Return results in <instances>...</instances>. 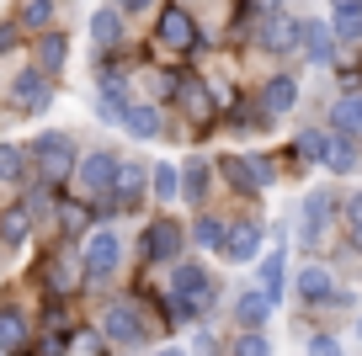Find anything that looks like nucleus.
<instances>
[{"mask_svg": "<svg viewBox=\"0 0 362 356\" xmlns=\"http://www.w3.org/2000/svg\"><path fill=\"white\" fill-rule=\"evenodd\" d=\"M351 250H362V229H351Z\"/></svg>", "mask_w": 362, "mask_h": 356, "instance_id": "37998d69", "label": "nucleus"}, {"mask_svg": "<svg viewBox=\"0 0 362 356\" xmlns=\"http://www.w3.org/2000/svg\"><path fill=\"white\" fill-rule=\"evenodd\" d=\"M218 176H224L229 191H240V197H261V191L277 181V165H272L267 155H224L218 160Z\"/></svg>", "mask_w": 362, "mask_h": 356, "instance_id": "423d86ee", "label": "nucleus"}, {"mask_svg": "<svg viewBox=\"0 0 362 356\" xmlns=\"http://www.w3.org/2000/svg\"><path fill=\"white\" fill-rule=\"evenodd\" d=\"M155 43L170 48V54H192V48L203 43V32H197V22H192V11H187V6H160V16H155Z\"/></svg>", "mask_w": 362, "mask_h": 356, "instance_id": "6e6552de", "label": "nucleus"}, {"mask_svg": "<svg viewBox=\"0 0 362 356\" xmlns=\"http://www.w3.org/2000/svg\"><path fill=\"white\" fill-rule=\"evenodd\" d=\"M16 43H22V27H16V16H11V22H0V54H11Z\"/></svg>", "mask_w": 362, "mask_h": 356, "instance_id": "58836bf2", "label": "nucleus"}, {"mask_svg": "<svg viewBox=\"0 0 362 356\" xmlns=\"http://www.w3.org/2000/svg\"><path fill=\"white\" fill-rule=\"evenodd\" d=\"M330 123H336V134H362V96H341L336 107H330Z\"/></svg>", "mask_w": 362, "mask_h": 356, "instance_id": "473e14b6", "label": "nucleus"}, {"mask_svg": "<svg viewBox=\"0 0 362 356\" xmlns=\"http://www.w3.org/2000/svg\"><path fill=\"white\" fill-rule=\"evenodd\" d=\"M181 250H187V229L176 218H149L139 234V261L144 266H176Z\"/></svg>", "mask_w": 362, "mask_h": 356, "instance_id": "39448f33", "label": "nucleus"}, {"mask_svg": "<svg viewBox=\"0 0 362 356\" xmlns=\"http://www.w3.org/2000/svg\"><path fill=\"white\" fill-rule=\"evenodd\" d=\"M149 197H155V202H176L181 197V176H176L170 160H160V165L149 170Z\"/></svg>", "mask_w": 362, "mask_h": 356, "instance_id": "7c9ffc66", "label": "nucleus"}, {"mask_svg": "<svg viewBox=\"0 0 362 356\" xmlns=\"http://www.w3.org/2000/svg\"><path fill=\"white\" fill-rule=\"evenodd\" d=\"M214 298H218L214 271L197 266V261H176V271H170V292H165L170 324H197V319H208Z\"/></svg>", "mask_w": 362, "mask_h": 356, "instance_id": "f257e3e1", "label": "nucleus"}, {"mask_svg": "<svg viewBox=\"0 0 362 356\" xmlns=\"http://www.w3.org/2000/svg\"><path fill=\"white\" fill-rule=\"evenodd\" d=\"M224 229H229V223L218 218V213H197L192 229H187V239H197V250H218V245H224Z\"/></svg>", "mask_w": 362, "mask_h": 356, "instance_id": "c85d7f7f", "label": "nucleus"}, {"mask_svg": "<svg viewBox=\"0 0 362 356\" xmlns=\"http://www.w3.org/2000/svg\"><path fill=\"white\" fill-rule=\"evenodd\" d=\"M293 149H298V160L320 165V155H325V134H320V128H304V134L293 138Z\"/></svg>", "mask_w": 362, "mask_h": 356, "instance_id": "e433bc0d", "label": "nucleus"}, {"mask_svg": "<svg viewBox=\"0 0 362 356\" xmlns=\"http://www.w3.org/2000/svg\"><path fill=\"white\" fill-rule=\"evenodd\" d=\"M341 218H346V229H362V191H351V197L341 202Z\"/></svg>", "mask_w": 362, "mask_h": 356, "instance_id": "4c0bfd02", "label": "nucleus"}, {"mask_svg": "<svg viewBox=\"0 0 362 356\" xmlns=\"http://www.w3.org/2000/svg\"><path fill=\"white\" fill-rule=\"evenodd\" d=\"M96 330H102V340L123 345V351H139V345L149 340V324H144V309H139V298H112L102 309V319H96Z\"/></svg>", "mask_w": 362, "mask_h": 356, "instance_id": "20e7f679", "label": "nucleus"}, {"mask_svg": "<svg viewBox=\"0 0 362 356\" xmlns=\"http://www.w3.org/2000/svg\"><path fill=\"white\" fill-rule=\"evenodd\" d=\"M117 123H123L134 138H160V107H155V101H139V96H134V101L123 107V117H117Z\"/></svg>", "mask_w": 362, "mask_h": 356, "instance_id": "a878e982", "label": "nucleus"}, {"mask_svg": "<svg viewBox=\"0 0 362 356\" xmlns=\"http://www.w3.org/2000/svg\"><path fill=\"white\" fill-rule=\"evenodd\" d=\"M0 181L22 186L27 181V144H0Z\"/></svg>", "mask_w": 362, "mask_h": 356, "instance_id": "2f4dec72", "label": "nucleus"}, {"mask_svg": "<svg viewBox=\"0 0 362 356\" xmlns=\"http://www.w3.org/2000/svg\"><path fill=\"white\" fill-rule=\"evenodd\" d=\"M37 64L33 69H43V75L48 80H59V75H64V64H69V37L64 32H54V27H48V32H37Z\"/></svg>", "mask_w": 362, "mask_h": 356, "instance_id": "6ab92c4d", "label": "nucleus"}, {"mask_svg": "<svg viewBox=\"0 0 362 356\" xmlns=\"http://www.w3.org/2000/svg\"><path fill=\"white\" fill-rule=\"evenodd\" d=\"M336 6H362V0H336Z\"/></svg>", "mask_w": 362, "mask_h": 356, "instance_id": "c03bdc74", "label": "nucleus"}, {"mask_svg": "<svg viewBox=\"0 0 362 356\" xmlns=\"http://www.w3.org/2000/svg\"><path fill=\"white\" fill-rule=\"evenodd\" d=\"M229 356H272L267 330H240V335H235V345H229Z\"/></svg>", "mask_w": 362, "mask_h": 356, "instance_id": "c9c22d12", "label": "nucleus"}, {"mask_svg": "<svg viewBox=\"0 0 362 356\" xmlns=\"http://www.w3.org/2000/svg\"><path fill=\"white\" fill-rule=\"evenodd\" d=\"M123 266V234L107 223V229H90L86 234V256H80V282L86 287H107Z\"/></svg>", "mask_w": 362, "mask_h": 356, "instance_id": "7ed1b4c3", "label": "nucleus"}, {"mask_svg": "<svg viewBox=\"0 0 362 356\" xmlns=\"http://www.w3.org/2000/svg\"><path fill=\"white\" fill-rule=\"evenodd\" d=\"M90 43L102 48V54L123 43V11H117V6H102V11L90 16Z\"/></svg>", "mask_w": 362, "mask_h": 356, "instance_id": "cd10ccee", "label": "nucleus"}, {"mask_svg": "<svg viewBox=\"0 0 362 356\" xmlns=\"http://www.w3.org/2000/svg\"><path fill=\"white\" fill-rule=\"evenodd\" d=\"M330 223H336V197H330V191H309L304 197V245H320V239H325L330 234Z\"/></svg>", "mask_w": 362, "mask_h": 356, "instance_id": "ddd939ff", "label": "nucleus"}, {"mask_svg": "<svg viewBox=\"0 0 362 356\" xmlns=\"http://www.w3.org/2000/svg\"><path fill=\"white\" fill-rule=\"evenodd\" d=\"M272 309H277V303H272L261 287H245V292L235 298V324H240V330H267Z\"/></svg>", "mask_w": 362, "mask_h": 356, "instance_id": "aec40b11", "label": "nucleus"}, {"mask_svg": "<svg viewBox=\"0 0 362 356\" xmlns=\"http://www.w3.org/2000/svg\"><path fill=\"white\" fill-rule=\"evenodd\" d=\"M298 48H304V59H309V64H320V69L336 64V37H330L325 22H309V16H304V43H298Z\"/></svg>", "mask_w": 362, "mask_h": 356, "instance_id": "5701e85b", "label": "nucleus"}, {"mask_svg": "<svg viewBox=\"0 0 362 356\" xmlns=\"http://www.w3.org/2000/svg\"><path fill=\"white\" fill-rule=\"evenodd\" d=\"M6 101H11V112H22V117H37V112L54 107V80H48L43 69L27 64V69L11 75V96H6Z\"/></svg>", "mask_w": 362, "mask_h": 356, "instance_id": "0eeeda50", "label": "nucleus"}, {"mask_svg": "<svg viewBox=\"0 0 362 356\" xmlns=\"http://www.w3.org/2000/svg\"><path fill=\"white\" fill-rule=\"evenodd\" d=\"M0 345H6L11 356L33 345V319H27L16 303H0Z\"/></svg>", "mask_w": 362, "mask_h": 356, "instance_id": "4be33fe9", "label": "nucleus"}, {"mask_svg": "<svg viewBox=\"0 0 362 356\" xmlns=\"http://www.w3.org/2000/svg\"><path fill=\"white\" fill-rule=\"evenodd\" d=\"M176 176H181V197H187V202L197 208V202L208 197V181H214V165H208L203 155H192V160H181V165H176Z\"/></svg>", "mask_w": 362, "mask_h": 356, "instance_id": "393cba45", "label": "nucleus"}, {"mask_svg": "<svg viewBox=\"0 0 362 356\" xmlns=\"http://www.w3.org/2000/svg\"><path fill=\"white\" fill-rule=\"evenodd\" d=\"M267 117H288V112L298 107V80L293 75H272L267 85H261V101H256Z\"/></svg>", "mask_w": 362, "mask_h": 356, "instance_id": "a211bd4d", "label": "nucleus"}, {"mask_svg": "<svg viewBox=\"0 0 362 356\" xmlns=\"http://www.w3.org/2000/svg\"><path fill=\"white\" fill-rule=\"evenodd\" d=\"M293 287H298L304 303H330V298H336V277H330V266H304L293 277Z\"/></svg>", "mask_w": 362, "mask_h": 356, "instance_id": "bb28decb", "label": "nucleus"}, {"mask_svg": "<svg viewBox=\"0 0 362 356\" xmlns=\"http://www.w3.org/2000/svg\"><path fill=\"white\" fill-rule=\"evenodd\" d=\"M27 239H37V218L27 213V202H11L0 213V250H22Z\"/></svg>", "mask_w": 362, "mask_h": 356, "instance_id": "dca6fc26", "label": "nucleus"}, {"mask_svg": "<svg viewBox=\"0 0 362 356\" xmlns=\"http://www.w3.org/2000/svg\"><path fill=\"white\" fill-rule=\"evenodd\" d=\"M256 37H261L267 54H293V48L304 43V22H298V16H283V11H267V22L256 27Z\"/></svg>", "mask_w": 362, "mask_h": 356, "instance_id": "9b49d317", "label": "nucleus"}, {"mask_svg": "<svg viewBox=\"0 0 362 356\" xmlns=\"http://www.w3.org/2000/svg\"><path fill=\"white\" fill-rule=\"evenodd\" d=\"M149 356H187L181 345H160V351H149Z\"/></svg>", "mask_w": 362, "mask_h": 356, "instance_id": "79ce46f5", "label": "nucleus"}, {"mask_svg": "<svg viewBox=\"0 0 362 356\" xmlns=\"http://www.w3.org/2000/svg\"><path fill=\"white\" fill-rule=\"evenodd\" d=\"M75 287H80L75 256H64V250H59V256H48V261H43V292H48V298H69Z\"/></svg>", "mask_w": 362, "mask_h": 356, "instance_id": "412c9836", "label": "nucleus"}, {"mask_svg": "<svg viewBox=\"0 0 362 356\" xmlns=\"http://www.w3.org/2000/svg\"><path fill=\"white\" fill-rule=\"evenodd\" d=\"M48 22H54V0H22V11H16L22 32H48Z\"/></svg>", "mask_w": 362, "mask_h": 356, "instance_id": "72a5a7b5", "label": "nucleus"}, {"mask_svg": "<svg viewBox=\"0 0 362 356\" xmlns=\"http://www.w3.org/2000/svg\"><path fill=\"white\" fill-rule=\"evenodd\" d=\"M75 165H80L75 138H69V134H59V128H48V134H37L33 144H27V176H33V181H43L48 191L69 186V181H75Z\"/></svg>", "mask_w": 362, "mask_h": 356, "instance_id": "f03ea898", "label": "nucleus"}, {"mask_svg": "<svg viewBox=\"0 0 362 356\" xmlns=\"http://www.w3.org/2000/svg\"><path fill=\"white\" fill-rule=\"evenodd\" d=\"M112 6H117V11H123V16H128V11H149L155 0H112Z\"/></svg>", "mask_w": 362, "mask_h": 356, "instance_id": "a19ab883", "label": "nucleus"}, {"mask_svg": "<svg viewBox=\"0 0 362 356\" xmlns=\"http://www.w3.org/2000/svg\"><path fill=\"white\" fill-rule=\"evenodd\" d=\"M256 287L267 292L272 303H283V292H288V250L283 245L261 256V282H256Z\"/></svg>", "mask_w": 362, "mask_h": 356, "instance_id": "b1692460", "label": "nucleus"}, {"mask_svg": "<svg viewBox=\"0 0 362 356\" xmlns=\"http://www.w3.org/2000/svg\"><path fill=\"white\" fill-rule=\"evenodd\" d=\"M309 356H341V345L330 340V335H315V340H309Z\"/></svg>", "mask_w": 362, "mask_h": 356, "instance_id": "ea45409f", "label": "nucleus"}, {"mask_svg": "<svg viewBox=\"0 0 362 356\" xmlns=\"http://www.w3.org/2000/svg\"><path fill=\"white\" fill-rule=\"evenodd\" d=\"M320 165L330 170V176H351V170L362 165V149L351 134H325V155H320Z\"/></svg>", "mask_w": 362, "mask_h": 356, "instance_id": "f3484780", "label": "nucleus"}, {"mask_svg": "<svg viewBox=\"0 0 362 356\" xmlns=\"http://www.w3.org/2000/svg\"><path fill=\"white\" fill-rule=\"evenodd\" d=\"M176 107L181 112H187V117H192V128H197V134H203V128L208 123H214V90H208L203 85V80H176Z\"/></svg>", "mask_w": 362, "mask_h": 356, "instance_id": "f8f14e48", "label": "nucleus"}, {"mask_svg": "<svg viewBox=\"0 0 362 356\" xmlns=\"http://www.w3.org/2000/svg\"><path fill=\"white\" fill-rule=\"evenodd\" d=\"M218 256L235 261V266L256 261V256H261V223H229V229H224V245H218Z\"/></svg>", "mask_w": 362, "mask_h": 356, "instance_id": "2eb2a0df", "label": "nucleus"}, {"mask_svg": "<svg viewBox=\"0 0 362 356\" xmlns=\"http://www.w3.org/2000/svg\"><path fill=\"white\" fill-rule=\"evenodd\" d=\"M54 223H59V234L80 239V234L96 229V208H90V197H59L54 202Z\"/></svg>", "mask_w": 362, "mask_h": 356, "instance_id": "4468645a", "label": "nucleus"}, {"mask_svg": "<svg viewBox=\"0 0 362 356\" xmlns=\"http://www.w3.org/2000/svg\"><path fill=\"white\" fill-rule=\"evenodd\" d=\"M107 197L117 202V213H139V208H144V197H149V165H134V160H123Z\"/></svg>", "mask_w": 362, "mask_h": 356, "instance_id": "9d476101", "label": "nucleus"}, {"mask_svg": "<svg viewBox=\"0 0 362 356\" xmlns=\"http://www.w3.org/2000/svg\"><path fill=\"white\" fill-rule=\"evenodd\" d=\"M357 335H362V319H357Z\"/></svg>", "mask_w": 362, "mask_h": 356, "instance_id": "49530a36", "label": "nucleus"}, {"mask_svg": "<svg viewBox=\"0 0 362 356\" xmlns=\"http://www.w3.org/2000/svg\"><path fill=\"white\" fill-rule=\"evenodd\" d=\"M325 27L336 43H362V6H336V16Z\"/></svg>", "mask_w": 362, "mask_h": 356, "instance_id": "c756f323", "label": "nucleus"}, {"mask_svg": "<svg viewBox=\"0 0 362 356\" xmlns=\"http://www.w3.org/2000/svg\"><path fill=\"white\" fill-rule=\"evenodd\" d=\"M27 351H33V356H69V351H75V330H48L43 340L27 345Z\"/></svg>", "mask_w": 362, "mask_h": 356, "instance_id": "f704fd0d", "label": "nucleus"}, {"mask_svg": "<svg viewBox=\"0 0 362 356\" xmlns=\"http://www.w3.org/2000/svg\"><path fill=\"white\" fill-rule=\"evenodd\" d=\"M0 256H6V250H0Z\"/></svg>", "mask_w": 362, "mask_h": 356, "instance_id": "de8ad7c7", "label": "nucleus"}, {"mask_svg": "<svg viewBox=\"0 0 362 356\" xmlns=\"http://www.w3.org/2000/svg\"><path fill=\"white\" fill-rule=\"evenodd\" d=\"M117 165H123V155H117V149H90V155H80V165H75L80 197H102V191H112Z\"/></svg>", "mask_w": 362, "mask_h": 356, "instance_id": "1a4fd4ad", "label": "nucleus"}, {"mask_svg": "<svg viewBox=\"0 0 362 356\" xmlns=\"http://www.w3.org/2000/svg\"><path fill=\"white\" fill-rule=\"evenodd\" d=\"M0 356H11V351H6V345H0Z\"/></svg>", "mask_w": 362, "mask_h": 356, "instance_id": "a18cd8bd", "label": "nucleus"}]
</instances>
